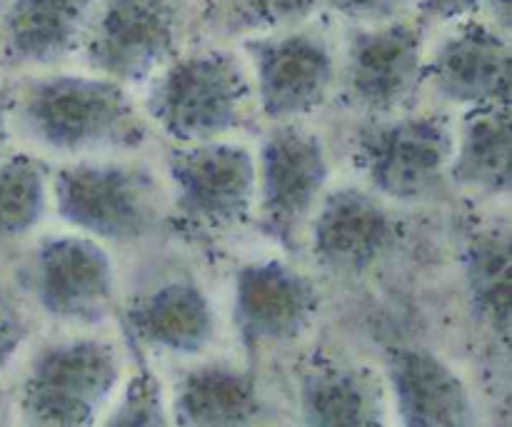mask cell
<instances>
[{"label": "cell", "instance_id": "obj_1", "mask_svg": "<svg viewBox=\"0 0 512 427\" xmlns=\"http://www.w3.org/2000/svg\"><path fill=\"white\" fill-rule=\"evenodd\" d=\"M30 123L48 145L68 153L133 143L140 120L118 83L98 78H53L30 100Z\"/></svg>", "mask_w": 512, "mask_h": 427}, {"label": "cell", "instance_id": "obj_2", "mask_svg": "<svg viewBox=\"0 0 512 427\" xmlns=\"http://www.w3.org/2000/svg\"><path fill=\"white\" fill-rule=\"evenodd\" d=\"M245 85L238 63L205 53L175 63L153 90V115L163 130L185 143H210L233 128L243 113Z\"/></svg>", "mask_w": 512, "mask_h": 427}, {"label": "cell", "instance_id": "obj_3", "mask_svg": "<svg viewBox=\"0 0 512 427\" xmlns=\"http://www.w3.org/2000/svg\"><path fill=\"white\" fill-rule=\"evenodd\" d=\"M170 173L183 213L205 228L240 223L253 203L255 163L240 145L198 143L173 155Z\"/></svg>", "mask_w": 512, "mask_h": 427}, {"label": "cell", "instance_id": "obj_4", "mask_svg": "<svg viewBox=\"0 0 512 427\" xmlns=\"http://www.w3.org/2000/svg\"><path fill=\"white\" fill-rule=\"evenodd\" d=\"M373 183L390 198L415 200L440 183L453 158V138L438 118H408L363 135Z\"/></svg>", "mask_w": 512, "mask_h": 427}, {"label": "cell", "instance_id": "obj_5", "mask_svg": "<svg viewBox=\"0 0 512 427\" xmlns=\"http://www.w3.org/2000/svg\"><path fill=\"white\" fill-rule=\"evenodd\" d=\"M60 213L95 238L130 240L150 225L143 180L118 165H73L58 178Z\"/></svg>", "mask_w": 512, "mask_h": 427}, {"label": "cell", "instance_id": "obj_6", "mask_svg": "<svg viewBox=\"0 0 512 427\" xmlns=\"http://www.w3.org/2000/svg\"><path fill=\"white\" fill-rule=\"evenodd\" d=\"M173 40L165 0H108L90 40V63L110 78L140 80L168 58Z\"/></svg>", "mask_w": 512, "mask_h": 427}, {"label": "cell", "instance_id": "obj_7", "mask_svg": "<svg viewBox=\"0 0 512 427\" xmlns=\"http://www.w3.org/2000/svg\"><path fill=\"white\" fill-rule=\"evenodd\" d=\"M328 175L323 145L298 128H280L263 148L260 203L268 228L283 240L298 230L318 200Z\"/></svg>", "mask_w": 512, "mask_h": 427}, {"label": "cell", "instance_id": "obj_8", "mask_svg": "<svg viewBox=\"0 0 512 427\" xmlns=\"http://www.w3.org/2000/svg\"><path fill=\"white\" fill-rule=\"evenodd\" d=\"M255 70L260 105L270 118H293L318 108L333 78L330 53L308 35L255 45Z\"/></svg>", "mask_w": 512, "mask_h": 427}, {"label": "cell", "instance_id": "obj_9", "mask_svg": "<svg viewBox=\"0 0 512 427\" xmlns=\"http://www.w3.org/2000/svg\"><path fill=\"white\" fill-rule=\"evenodd\" d=\"M388 210L360 190H338L320 208L313 248L328 268L360 273L378 263L393 245Z\"/></svg>", "mask_w": 512, "mask_h": 427}, {"label": "cell", "instance_id": "obj_10", "mask_svg": "<svg viewBox=\"0 0 512 427\" xmlns=\"http://www.w3.org/2000/svg\"><path fill=\"white\" fill-rule=\"evenodd\" d=\"M430 75L435 88L458 103L512 105V50L485 28L453 35L435 55Z\"/></svg>", "mask_w": 512, "mask_h": 427}, {"label": "cell", "instance_id": "obj_11", "mask_svg": "<svg viewBox=\"0 0 512 427\" xmlns=\"http://www.w3.org/2000/svg\"><path fill=\"white\" fill-rule=\"evenodd\" d=\"M420 75V35L410 25H388L355 40L350 90L370 110H393L413 93Z\"/></svg>", "mask_w": 512, "mask_h": 427}, {"label": "cell", "instance_id": "obj_12", "mask_svg": "<svg viewBox=\"0 0 512 427\" xmlns=\"http://www.w3.org/2000/svg\"><path fill=\"white\" fill-rule=\"evenodd\" d=\"M113 290L110 263L98 245L83 238L50 243L40 258V293L65 315L93 313Z\"/></svg>", "mask_w": 512, "mask_h": 427}, {"label": "cell", "instance_id": "obj_13", "mask_svg": "<svg viewBox=\"0 0 512 427\" xmlns=\"http://www.w3.org/2000/svg\"><path fill=\"white\" fill-rule=\"evenodd\" d=\"M238 308L245 323L263 333L295 330L313 308V288L303 275L285 265L258 263L238 275Z\"/></svg>", "mask_w": 512, "mask_h": 427}, {"label": "cell", "instance_id": "obj_14", "mask_svg": "<svg viewBox=\"0 0 512 427\" xmlns=\"http://www.w3.org/2000/svg\"><path fill=\"white\" fill-rule=\"evenodd\" d=\"M453 173L470 188H512V105L473 110L453 150Z\"/></svg>", "mask_w": 512, "mask_h": 427}, {"label": "cell", "instance_id": "obj_15", "mask_svg": "<svg viewBox=\"0 0 512 427\" xmlns=\"http://www.w3.org/2000/svg\"><path fill=\"white\" fill-rule=\"evenodd\" d=\"M90 0H20L10 33L20 55L53 60L68 53L88 18Z\"/></svg>", "mask_w": 512, "mask_h": 427}, {"label": "cell", "instance_id": "obj_16", "mask_svg": "<svg viewBox=\"0 0 512 427\" xmlns=\"http://www.w3.org/2000/svg\"><path fill=\"white\" fill-rule=\"evenodd\" d=\"M465 278L478 313L495 328L512 333V235L473 238L465 253Z\"/></svg>", "mask_w": 512, "mask_h": 427}, {"label": "cell", "instance_id": "obj_17", "mask_svg": "<svg viewBox=\"0 0 512 427\" xmlns=\"http://www.w3.org/2000/svg\"><path fill=\"white\" fill-rule=\"evenodd\" d=\"M145 328L173 343L195 340L208 330V305L200 290L190 283H170L155 290L140 310Z\"/></svg>", "mask_w": 512, "mask_h": 427}, {"label": "cell", "instance_id": "obj_18", "mask_svg": "<svg viewBox=\"0 0 512 427\" xmlns=\"http://www.w3.org/2000/svg\"><path fill=\"white\" fill-rule=\"evenodd\" d=\"M318 0H235V15L248 28H278L313 13Z\"/></svg>", "mask_w": 512, "mask_h": 427}, {"label": "cell", "instance_id": "obj_19", "mask_svg": "<svg viewBox=\"0 0 512 427\" xmlns=\"http://www.w3.org/2000/svg\"><path fill=\"white\" fill-rule=\"evenodd\" d=\"M340 13L353 18H380L398 5V0H330Z\"/></svg>", "mask_w": 512, "mask_h": 427}, {"label": "cell", "instance_id": "obj_20", "mask_svg": "<svg viewBox=\"0 0 512 427\" xmlns=\"http://www.w3.org/2000/svg\"><path fill=\"white\" fill-rule=\"evenodd\" d=\"M425 10L438 18H453V15H463L478 5V0H423Z\"/></svg>", "mask_w": 512, "mask_h": 427}, {"label": "cell", "instance_id": "obj_21", "mask_svg": "<svg viewBox=\"0 0 512 427\" xmlns=\"http://www.w3.org/2000/svg\"><path fill=\"white\" fill-rule=\"evenodd\" d=\"M490 5H493L495 18L512 28V0H490Z\"/></svg>", "mask_w": 512, "mask_h": 427}]
</instances>
